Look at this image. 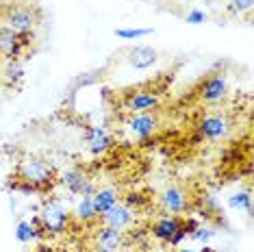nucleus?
<instances>
[{
  "mask_svg": "<svg viewBox=\"0 0 254 252\" xmlns=\"http://www.w3.org/2000/svg\"><path fill=\"white\" fill-rule=\"evenodd\" d=\"M35 222H37V226L42 228L44 235H48V237H59V235L65 233L67 224H70V211H67V207L59 198H50L42 207Z\"/></svg>",
  "mask_w": 254,
  "mask_h": 252,
  "instance_id": "1",
  "label": "nucleus"
},
{
  "mask_svg": "<svg viewBox=\"0 0 254 252\" xmlns=\"http://www.w3.org/2000/svg\"><path fill=\"white\" fill-rule=\"evenodd\" d=\"M18 181L28 183L31 187H35L37 191H44V189L53 187L57 183V172L55 165L48 163L46 159H26L24 163L18 168Z\"/></svg>",
  "mask_w": 254,
  "mask_h": 252,
  "instance_id": "2",
  "label": "nucleus"
},
{
  "mask_svg": "<svg viewBox=\"0 0 254 252\" xmlns=\"http://www.w3.org/2000/svg\"><path fill=\"white\" fill-rule=\"evenodd\" d=\"M4 24L18 35H33L39 24V11L33 4H15L4 13Z\"/></svg>",
  "mask_w": 254,
  "mask_h": 252,
  "instance_id": "3",
  "label": "nucleus"
},
{
  "mask_svg": "<svg viewBox=\"0 0 254 252\" xmlns=\"http://www.w3.org/2000/svg\"><path fill=\"white\" fill-rule=\"evenodd\" d=\"M228 91H230V85H228L226 72H213L200 81L195 94H198V100L202 105H219L228 96Z\"/></svg>",
  "mask_w": 254,
  "mask_h": 252,
  "instance_id": "4",
  "label": "nucleus"
},
{
  "mask_svg": "<svg viewBox=\"0 0 254 252\" xmlns=\"http://www.w3.org/2000/svg\"><path fill=\"white\" fill-rule=\"evenodd\" d=\"M31 42L33 35H18L7 24H0V59L2 61H20L31 48Z\"/></svg>",
  "mask_w": 254,
  "mask_h": 252,
  "instance_id": "5",
  "label": "nucleus"
},
{
  "mask_svg": "<svg viewBox=\"0 0 254 252\" xmlns=\"http://www.w3.org/2000/svg\"><path fill=\"white\" fill-rule=\"evenodd\" d=\"M230 120L224 116V113H206V116L200 118V122L195 124V130H198V137L204 141H222L230 135Z\"/></svg>",
  "mask_w": 254,
  "mask_h": 252,
  "instance_id": "6",
  "label": "nucleus"
},
{
  "mask_svg": "<svg viewBox=\"0 0 254 252\" xmlns=\"http://www.w3.org/2000/svg\"><path fill=\"white\" fill-rule=\"evenodd\" d=\"M124 126L135 139L146 141L159 130V118L154 111L152 113H130L124 120Z\"/></svg>",
  "mask_w": 254,
  "mask_h": 252,
  "instance_id": "7",
  "label": "nucleus"
},
{
  "mask_svg": "<svg viewBox=\"0 0 254 252\" xmlns=\"http://www.w3.org/2000/svg\"><path fill=\"white\" fill-rule=\"evenodd\" d=\"M83 141H85V146H87V150L91 154H96V157H100V154H105L107 150H111L113 144H115L113 135L100 124H87L83 128Z\"/></svg>",
  "mask_w": 254,
  "mask_h": 252,
  "instance_id": "8",
  "label": "nucleus"
},
{
  "mask_svg": "<svg viewBox=\"0 0 254 252\" xmlns=\"http://www.w3.org/2000/svg\"><path fill=\"white\" fill-rule=\"evenodd\" d=\"M159 200H161V209H163L165 215H183L189 207L187 193H185V189L178 187V185L165 187L163 191H161Z\"/></svg>",
  "mask_w": 254,
  "mask_h": 252,
  "instance_id": "9",
  "label": "nucleus"
},
{
  "mask_svg": "<svg viewBox=\"0 0 254 252\" xmlns=\"http://www.w3.org/2000/svg\"><path fill=\"white\" fill-rule=\"evenodd\" d=\"M161 105V98L152 89H135L126 96V109L130 113H152Z\"/></svg>",
  "mask_w": 254,
  "mask_h": 252,
  "instance_id": "10",
  "label": "nucleus"
},
{
  "mask_svg": "<svg viewBox=\"0 0 254 252\" xmlns=\"http://www.w3.org/2000/svg\"><path fill=\"white\" fill-rule=\"evenodd\" d=\"M57 181H59L61 185L65 187V191L72 193V196L83 198V196H91V193H94V183L80 170H65Z\"/></svg>",
  "mask_w": 254,
  "mask_h": 252,
  "instance_id": "11",
  "label": "nucleus"
},
{
  "mask_svg": "<svg viewBox=\"0 0 254 252\" xmlns=\"http://www.w3.org/2000/svg\"><path fill=\"white\" fill-rule=\"evenodd\" d=\"M98 220L102 222L105 226H111V228H118V231H124V228H128L132 224V220H135V213H132V209L128 204H113L111 209L107 211V213H102Z\"/></svg>",
  "mask_w": 254,
  "mask_h": 252,
  "instance_id": "12",
  "label": "nucleus"
},
{
  "mask_svg": "<svg viewBox=\"0 0 254 252\" xmlns=\"http://www.w3.org/2000/svg\"><path fill=\"white\" fill-rule=\"evenodd\" d=\"M159 61V53L152 46H135L126 53V63L132 70H150Z\"/></svg>",
  "mask_w": 254,
  "mask_h": 252,
  "instance_id": "13",
  "label": "nucleus"
},
{
  "mask_svg": "<svg viewBox=\"0 0 254 252\" xmlns=\"http://www.w3.org/2000/svg\"><path fill=\"white\" fill-rule=\"evenodd\" d=\"M181 224H183L181 215H161L152 224L150 233H152V237L159 239L161 244H170L172 237L176 235V231L181 228Z\"/></svg>",
  "mask_w": 254,
  "mask_h": 252,
  "instance_id": "14",
  "label": "nucleus"
},
{
  "mask_svg": "<svg viewBox=\"0 0 254 252\" xmlns=\"http://www.w3.org/2000/svg\"><path fill=\"white\" fill-rule=\"evenodd\" d=\"M96 242H98V246H102V248L118 252V248H122V244H124V231H118V228L102 224L96 228Z\"/></svg>",
  "mask_w": 254,
  "mask_h": 252,
  "instance_id": "15",
  "label": "nucleus"
},
{
  "mask_svg": "<svg viewBox=\"0 0 254 252\" xmlns=\"http://www.w3.org/2000/svg\"><path fill=\"white\" fill-rule=\"evenodd\" d=\"M91 202H94V209L98 217L102 213H107L113 204H118V191L113 187H100V189H94L91 193Z\"/></svg>",
  "mask_w": 254,
  "mask_h": 252,
  "instance_id": "16",
  "label": "nucleus"
},
{
  "mask_svg": "<svg viewBox=\"0 0 254 252\" xmlns=\"http://www.w3.org/2000/svg\"><path fill=\"white\" fill-rule=\"evenodd\" d=\"M15 239H18L20 244H33V242H37V239H42L44 237V233H42V228L37 226V222H31V220H20L18 224H15Z\"/></svg>",
  "mask_w": 254,
  "mask_h": 252,
  "instance_id": "17",
  "label": "nucleus"
},
{
  "mask_svg": "<svg viewBox=\"0 0 254 252\" xmlns=\"http://www.w3.org/2000/svg\"><path fill=\"white\" fill-rule=\"evenodd\" d=\"M70 215L76 222H80V224H91V222H96L98 220V213H96V209H94V202H91V196L78 198Z\"/></svg>",
  "mask_w": 254,
  "mask_h": 252,
  "instance_id": "18",
  "label": "nucleus"
},
{
  "mask_svg": "<svg viewBox=\"0 0 254 252\" xmlns=\"http://www.w3.org/2000/svg\"><path fill=\"white\" fill-rule=\"evenodd\" d=\"M226 202L233 211H246V213H252V193H250V189H241V191L230 193Z\"/></svg>",
  "mask_w": 254,
  "mask_h": 252,
  "instance_id": "19",
  "label": "nucleus"
},
{
  "mask_svg": "<svg viewBox=\"0 0 254 252\" xmlns=\"http://www.w3.org/2000/svg\"><path fill=\"white\" fill-rule=\"evenodd\" d=\"M152 28H139V26H122V28H115L113 35L120 37V39H141V37H148L152 35Z\"/></svg>",
  "mask_w": 254,
  "mask_h": 252,
  "instance_id": "20",
  "label": "nucleus"
},
{
  "mask_svg": "<svg viewBox=\"0 0 254 252\" xmlns=\"http://www.w3.org/2000/svg\"><path fill=\"white\" fill-rule=\"evenodd\" d=\"M2 76L7 78L11 85L20 83L22 78H24V65H22V61H4Z\"/></svg>",
  "mask_w": 254,
  "mask_h": 252,
  "instance_id": "21",
  "label": "nucleus"
},
{
  "mask_svg": "<svg viewBox=\"0 0 254 252\" xmlns=\"http://www.w3.org/2000/svg\"><path fill=\"white\" fill-rule=\"evenodd\" d=\"M189 237L193 239V242H198V244H211L213 242V237H215V231H213L211 226H204V224H200L198 228H195V231L189 235Z\"/></svg>",
  "mask_w": 254,
  "mask_h": 252,
  "instance_id": "22",
  "label": "nucleus"
},
{
  "mask_svg": "<svg viewBox=\"0 0 254 252\" xmlns=\"http://www.w3.org/2000/svg\"><path fill=\"white\" fill-rule=\"evenodd\" d=\"M206 20H209L206 11H202L198 7H191L187 13H185V22H187V24H191V26H200V24H204Z\"/></svg>",
  "mask_w": 254,
  "mask_h": 252,
  "instance_id": "23",
  "label": "nucleus"
},
{
  "mask_svg": "<svg viewBox=\"0 0 254 252\" xmlns=\"http://www.w3.org/2000/svg\"><path fill=\"white\" fill-rule=\"evenodd\" d=\"M252 7H254V0H228V9L237 15L250 13Z\"/></svg>",
  "mask_w": 254,
  "mask_h": 252,
  "instance_id": "24",
  "label": "nucleus"
},
{
  "mask_svg": "<svg viewBox=\"0 0 254 252\" xmlns=\"http://www.w3.org/2000/svg\"><path fill=\"white\" fill-rule=\"evenodd\" d=\"M198 252H217V250H215V248H211V244H204V246H202V248H200Z\"/></svg>",
  "mask_w": 254,
  "mask_h": 252,
  "instance_id": "25",
  "label": "nucleus"
},
{
  "mask_svg": "<svg viewBox=\"0 0 254 252\" xmlns=\"http://www.w3.org/2000/svg\"><path fill=\"white\" fill-rule=\"evenodd\" d=\"M91 252H113V250H107V248H102V246H96Z\"/></svg>",
  "mask_w": 254,
  "mask_h": 252,
  "instance_id": "26",
  "label": "nucleus"
},
{
  "mask_svg": "<svg viewBox=\"0 0 254 252\" xmlns=\"http://www.w3.org/2000/svg\"><path fill=\"white\" fill-rule=\"evenodd\" d=\"M176 252H198V250H193V248H181V250H176Z\"/></svg>",
  "mask_w": 254,
  "mask_h": 252,
  "instance_id": "27",
  "label": "nucleus"
}]
</instances>
